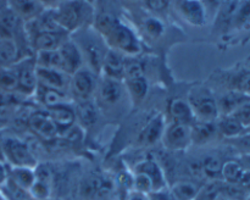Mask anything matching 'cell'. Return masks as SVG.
Instances as JSON below:
<instances>
[{"mask_svg": "<svg viewBox=\"0 0 250 200\" xmlns=\"http://www.w3.org/2000/svg\"><path fill=\"white\" fill-rule=\"evenodd\" d=\"M188 102L198 121H217L220 117L217 99L207 87L193 88L188 95Z\"/></svg>", "mask_w": 250, "mask_h": 200, "instance_id": "5b68a950", "label": "cell"}, {"mask_svg": "<svg viewBox=\"0 0 250 200\" xmlns=\"http://www.w3.org/2000/svg\"><path fill=\"white\" fill-rule=\"evenodd\" d=\"M134 172L143 173V175L148 176V177L150 178L151 183H153L154 192L164 190L167 187L164 170L155 160H153V159H146V160H143L141 161V162L137 163V165L134 166Z\"/></svg>", "mask_w": 250, "mask_h": 200, "instance_id": "603a6c76", "label": "cell"}, {"mask_svg": "<svg viewBox=\"0 0 250 200\" xmlns=\"http://www.w3.org/2000/svg\"><path fill=\"white\" fill-rule=\"evenodd\" d=\"M168 115L171 117V121L177 122V123L192 126L195 121L194 114L188 100L180 99V98L171 100L168 105Z\"/></svg>", "mask_w": 250, "mask_h": 200, "instance_id": "d4e9b609", "label": "cell"}, {"mask_svg": "<svg viewBox=\"0 0 250 200\" xmlns=\"http://www.w3.org/2000/svg\"><path fill=\"white\" fill-rule=\"evenodd\" d=\"M172 0H143V4L149 11L151 12H164L170 7Z\"/></svg>", "mask_w": 250, "mask_h": 200, "instance_id": "b9f144b4", "label": "cell"}, {"mask_svg": "<svg viewBox=\"0 0 250 200\" xmlns=\"http://www.w3.org/2000/svg\"><path fill=\"white\" fill-rule=\"evenodd\" d=\"M148 200H172V195H171V193H167V190L164 189L149 194Z\"/></svg>", "mask_w": 250, "mask_h": 200, "instance_id": "ee69618b", "label": "cell"}, {"mask_svg": "<svg viewBox=\"0 0 250 200\" xmlns=\"http://www.w3.org/2000/svg\"><path fill=\"white\" fill-rule=\"evenodd\" d=\"M28 126L31 127L34 133L38 134L42 138L53 139L59 136L58 128H56L55 123H54L46 110L31 114L28 119Z\"/></svg>", "mask_w": 250, "mask_h": 200, "instance_id": "44dd1931", "label": "cell"}, {"mask_svg": "<svg viewBox=\"0 0 250 200\" xmlns=\"http://www.w3.org/2000/svg\"><path fill=\"white\" fill-rule=\"evenodd\" d=\"M21 20L15 16L11 11L5 10L0 15V39H15V32L17 31Z\"/></svg>", "mask_w": 250, "mask_h": 200, "instance_id": "836d02e7", "label": "cell"}, {"mask_svg": "<svg viewBox=\"0 0 250 200\" xmlns=\"http://www.w3.org/2000/svg\"><path fill=\"white\" fill-rule=\"evenodd\" d=\"M190 133H192V144L194 145H207L211 143L219 136V128H217L216 121H198L195 120L194 123L190 126Z\"/></svg>", "mask_w": 250, "mask_h": 200, "instance_id": "cb8c5ba5", "label": "cell"}, {"mask_svg": "<svg viewBox=\"0 0 250 200\" xmlns=\"http://www.w3.org/2000/svg\"><path fill=\"white\" fill-rule=\"evenodd\" d=\"M19 44L15 39H0V67L11 66L20 60Z\"/></svg>", "mask_w": 250, "mask_h": 200, "instance_id": "f1b7e54d", "label": "cell"}, {"mask_svg": "<svg viewBox=\"0 0 250 200\" xmlns=\"http://www.w3.org/2000/svg\"><path fill=\"white\" fill-rule=\"evenodd\" d=\"M216 200H232V199H229V198H225V197H222V195H221V197L217 198Z\"/></svg>", "mask_w": 250, "mask_h": 200, "instance_id": "816d5d0a", "label": "cell"}, {"mask_svg": "<svg viewBox=\"0 0 250 200\" xmlns=\"http://www.w3.org/2000/svg\"><path fill=\"white\" fill-rule=\"evenodd\" d=\"M6 9L22 22H29L45 11L39 0H6Z\"/></svg>", "mask_w": 250, "mask_h": 200, "instance_id": "ac0fdd59", "label": "cell"}, {"mask_svg": "<svg viewBox=\"0 0 250 200\" xmlns=\"http://www.w3.org/2000/svg\"><path fill=\"white\" fill-rule=\"evenodd\" d=\"M221 188L222 180H209L205 184L200 185L198 194L194 200H216L217 198L221 197Z\"/></svg>", "mask_w": 250, "mask_h": 200, "instance_id": "d590c367", "label": "cell"}, {"mask_svg": "<svg viewBox=\"0 0 250 200\" xmlns=\"http://www.w3.org/2000/svg\"><path fill=\"white\" fill-rule=\"evenodd\" d=\"M112 189V182L103 175L88 176L81 184V195L87 200H98L106 197Z\"/></svg>", "mask_w": 250, "mask_h": 200, "instance_id": "4fadbf2b", "label": "cell"}, {"mask_svg": "<svg viewBox=\"0 0 250 200\" xmlns=\"http://www.w3.org/2000/svg\"><path fill=\"white\" fill-rule=\"evenodd\" d=\"M232 116H233L234 119L238 120V121L243 124V127L246 128L247 132V128L250 126V101L247 102V104L243 105L242 107H239L236 112L232 114Z\"/></svg>", "mask_w": 250, "mask_h": 200, "instance_id": "7bdbcfd3", "label": "cell"}, {"mask_svg": "<svg viewBox=\"0 0 250 200\" xmlns=\"http://www.w3.org/2000/svg\"><path fill=\"white\" fill-rule=\"evenodd\" d=\"M177 11L190 26L202 27L207 23V7L203 0H177Z\"/></svg>", "mask_w": 250, "mask_h": 200, "instance_id": "5bb4252c", "label": "cell"}, {"mask_svg": "<svg viewBox=\"0 0 250 200\" xmlns=\"http://www.w3.org/2000/svg\"><path fill=\"white\" fill-rule=\"evenodd\" d=\"M246 170L238 160H229L224 162L221 171V180L231 184H239L243 178Z\"/></svg>", "mask_w": 250, "mask_h": 200, "instance_id": "1f68e13d", "label": "cell"}, {"mask_svg": "<svg viewBox=\"0 0 250 200\" xmlns=\"http://www.w3.org/2000/svg\"><path fill=\"white\" fill-rule=\"evenodd\" d=\"M239 163L243 166L246 171H250V154H242L241 158L238 159Z\"/></svg>", "mask_w": 250, "mask_h": 200, "instance_id": "c3c4849f", "label": "cell"}, {"mask_svg": "<svg viewBox=\"0 0 250 200\" xmlns=\"http://www.w3.org/2000/svg\"><path fill=\"white\" fill-rule=\"evenodd\" d=\"M200 185L190 180H181L175 183L171 188V195L176 200H194Z\"/></svg>", "mask_w": 250, "mask_h": 200, "instance_id": "d6a6232c", "label": "cell"}, {"mask_svg": "<svg viewBox=\"0 0 250 200\" xmlns=\"http://www.w3.org/2000/svg\"><path fill=\"white\" fill-rule=\"evenodd\" d=\"M76 114V123L82 126L83 128H89L95 122L98 121V106L93 102V100H83L77 101L75 105Z\"/></svg>", "mask_w": 250, "mask_h": 200, "instance_id": "484cf974", "label": "cell"}, {"mask_svg": "<svg viewBox=\"0 0 250 200\" xmlns=\"http://www.w3.org/2000/svg\"><path fill=\"white\" fill-rule=\"evenodd\" d=\"M36 73L38 84H43L46 85V87L68 92L71 76L63 72V71L59 70V68L39 67V66H37Z\"/></svg>", "mask_w": 250, "mask_h": 200, "instance_id": "d6986e66", "label": "cell"}, {"mask_svg": "<svg viewBox=\"0 0 250 200\" xmlns=\"http://www.w3.org/2000/svg\"><path fill=\"white\" fill-rule=\"evenodd\" d=\"M216 123L217 128H219V133L227 139L237 138V137L246 133V128L243 127V124L238 120L234 119L232 115H229V116H220Z\"/></svg>", "mask_w": 250, "mask_h": 200, "instance_id": "4316f807", "label": "cell"}, {"mask_svg": "<svg viewBox=\"0 0 250 200\" xmlns=\"http://www.w3.org/2000/svg\"><path fill=\"white\" fill-rule=\"evenodd\" d=\"M247 132H250V126L248 127V128H247Z\"/></svg>", "mask_w": 250, "mask_h": 200, "instance_id": "f5cc1de1", "label": "cell"}, {"mask_svg": "<svg viewBox=\"0 0 250 200\" xmlns=\"http://www.w3.org/2000/svg\"><path fill=\"white\" fill-rule=\"evenodd\" d=\"M222 165H224V162L217 156L214 155L205 156L203 160L199 161L202 176H204V177H207L210 180H221Z\"/></svg>", "mask_w": 250, "mask_h": 200, "instance_id": "f546056e", "label": "cell"}, {"mask_svg": "<svg viewBox=\"0 0 250 200\" xmlns=\"http://www.w3.org/2000/svg\"><path fill=\"white\" fill-rule=\"evenodd\" d=\"M217 99V106H219L220 116H229L236 112L239 107L246 105L250 101V95L246 94L239 90L231 89L229 92L224 93Z\"/></svg>", "mask_w": 250, "mask_h": 200, "instance_id": "7402d4cb", "label": "cell"}, {"mask_svg": "<svg viewBox=\"0 0 250 200\" xmlns=\"http://www.w3.org/2000/svg\"><path fill=\"white\" fill-rule=\"evenodd\" d=\"M133 188H134V192L141 193V194H144V195H149L154 192V187L150 178H149L148 176L143 175V173L134 172Z\"/></svg>", "mask_w": 250, "mask_h": 200, "instance_id": "74e56055", "label": "cell"}, {"mask_svg": "<svg viewBox=\"0 0 250 200\" xmlns=\"http://www.w3.org/2000/svg\"><path fill=\"white\" fill-rule=\"evenodd\" d=\"M14 67L17 73V95L22 97H33L34 92L38 85L36 73V60L34 56H26L20 59L14 63Z\"/></svg>", "mask_w": 250, "mask_h": 200, "instance_id": "ba28073f", "label": "cell"}, {"mask_svg": "<svg viewBox=\"0 0 250 200\" xmlns=\"http://www.w3.org/2000/svg\"><path fill=\"white\" fill-rule=\"evenodd\" d=\"M239 184H241L242 187L246 189V192L250 195V171H246V173H244L243 178H242Z\"/></svg>", "mask_w": 250, "mask_h": 200, "instance_id": "7dc6e473", "label": "cell"}, {"mask_svg": "<svg viewBox=\"0 0 250 200\" xmlns=\"http://www.w3.org/2000/svg\"><path fill=\"white\" fill-rule=\"evenodd\" d=\"M51 192H53L51 183L36 180L33 184H32V187L29 188L28 194L29 198H32L33 200H48L50 199Z\"/></svg>", "mask_w": 250, "mask_h": 200, "instance_id": "8d00e7d4", "label": "cell"}, {"mask_svg": "<svg viewBox=\"0 0 250 200\" xmlns=\"http://www.w3.org/2000/svg\"><path fill=\"white\" fill-rule=\"evenodd\" d=\"M232 89L250 95V71H244L237 76V80H234V87Z\"/></svg>", "mask_w": 250, "mask_h": 200, "instance_id": "60d3db41", "label": "cell"}, {"mask_svg": "<svg viewBox=\"0 0 250 200\" xmlns=\"http://www.w3.org/2000/svg\"><path fill=\"white\" fill-rule=\"evenodd\" d=\"M56 23L68 34L92 27L95 9L89 0H62L51 10Z\"/></svg>", "mask_w": 250, "mask_h": 200, "instance_id": "7a4b0ae2", "label": "cell"}, {"mask_svg": "<svg viewBox=\"0 0 250 200\" xmlns=\"http://www.w3.org/2000/svg\"><path fill=\"white\" fill-rule=\"evenodd\" d=\"M7 177H9V170L5 166L4 161L0 160V189L7 180Z\"/></svg>", "mask_w": 250, "mask_h": 200, "instance_id": "f6af8a7d", "label": "cell"}, {"mask_svg": "<svg viewBox=\"0 0 250 200\" xmlns=\"http://www.w3.org/2000/svg\"><path fill=\"white\" fill-rule=\"evenodd\" d=\"M58 50L61 59V70L67 75H73L76 71H78L85 65L84 58H83L80 46L71 37L61 44Z\"/></svg>", "mask_w": 250, "mask_h": 200, "instance_id": "8fae6325", "label": "cell"}, {"mask_svg": "<svg viewBox=\"0 0 250 200\" xmlns=\"http://www.w3.org/2000/svg\"><path fill=\"white\" fill-rule=\"evenodd\" d=\"M124 84L134 102L143 101L148 95L149 83L144 75L143 66L139 61L134 60V58L126 59Z\"/></svg>", "mask_w": 250, "mask_h": 200, "instance_id": "8992f818", "label": "cell"}, {"mask_svg": "<svg viewBox=\"0 0 250 200\" xmlns=\"http://www.w3.org/2000/svg\"><path fill=\"white\" fill-rule=\"evenodd\" d=\"M48 200H50V199H48Z\"/></svg>", "mask_w": 250, "mask_h": 200, "instance_id": "11a10c76", "label": "cell"}, {"mask_svg": "<svg viewBox=\"0 0 250 200\" xmlns=\"http://www.w3.org/2000/svg\"><path fill=\"white\" fill-rule=\"evenodd\" d=\"M34 60H36V65L39 66V67L59 68V70H61V59L58 49L56 50L38 51L34 55Z\"/></svg>", "mask_w": 250, "mask_h": 200, "instance_id": "e575fe53", "label": "cell"}, {"mask_svg": "<svg viewBox=\"0 0 250 200\" xmlns=\"http://www.w3.org/2000/svg\"><path fill=\"white\" fill-rule=\"evenodd\" d=\"M29 46L36 53L44 50H56L61 44L70 38V34L62 28L46 29V31H37L32 33H26Z\"/></svg>", "mask_w": 250, "mask_h": 200, "instance_id": "9c48e42d", "label": "cell"}, {"mask_svg": "<svg viewBox=\"0 0 250 200\" xmlns=\"http://www.w3.org/2000/svg\"><path fill=\"white\" fill-rule=\"evenodd\" d=\"M0 200H7V199H6V197H5V195L2 194L1 190H0Z\"/></svg>", "mask_w": 250, "mask_h": 200, "instance_id": "f907efd6", "label": "cell"}, {"mask_svg": "<svg viewBox=\"0 0 250 200\" xmlns=\"http://www.w3.org/2000/svg\"><path fill=\"white\" fill-rule=\"evenodd\" d=\"M46 111H48V114L50 115L51 120H53L54 123H55L56 128H58V132H59V136L68 134L71 132V129L75 127L76 124L75 106L71 105V102L56 105V106L48 109Z\"/></svg>", "mask_w": 250, "mask_h": 200, "instance_id": "9a60e30c", "label": "cell"}, {"mask_svg": "<svg viewBox=\"0 0 250 200\" xmlns=\"http://www.w3.org/2000/svg\"><path fill=\"white\" fill-rule=\"evenodd\" d=\"M93 27L103 37L107 48L114 49L127 58H134L142 51L139 39L133 29L117 17L110 14L95 16Z\"/></svg>", "mask_w": 250, "mask_h": 200, "instance_id": "6da1fadb", "label": "cell"}, {"mask_svg": "<svg viewBox=\"0 0 250 200\" xmlns=\"http://www.w3.org/2000/svg\"><path fill=\"white\" fill-rule=\"evenodd\" d=\"M98 76L99 75H97L85 65L71 75L70 87H68L71 98H73L76 101L92 99L97 92L98 82H99Z\"/></svg>", "mask_w": 250, "mask_h": 200, "instance_id": "52a82bcc", "label": "cell"}, {"mask_svg": "<svg viewBox=\"0 0 250 200\" xmlns=\"http://www.w3.org/2000/svg\"><path fill=\"white\" fill-rule=\"evenodd\" d=\"M129 1H138V0H129Z\"/></svg>", "mask_w": 250, "mask_h": 200, "instance_id": "db71d44e", "label": "cell"}, {"mask_svg": "<svg viewBox=\"0 0 250 200\" xmlns=\"http://www.w3.org/2000/svg\"><path fill=\"white\" fill-rule=\"evenodd\" d=\"M1 154L4 161H6L11 167L23 166V167L34 168L38 165L37 158L32 153L31 148L24 140L15 136H5L0 140Z\"/></svg>", "mask_w": 250, "mask_h": 200, "instance_id": "277c9868", "label": "cell"}, {"mask_svg": "<svg viewBox=\"0 0 250 200\" xmlns=\"http://www.w3.org/2000/svg\"><path fill=\"white\" fill-rule=\"evenodd\" d=\"M9 178L15 184L28 192L29 188L36 180V172H34V168L32 167H23V166L11 167L10 166Z\"/></svg>", "mask_w": 250, "mask_h": 200, "instance_id": "83f0119b", "label": "cell"}, {"mask_svg": "<svg viewBox=\"0 0 250 200\" xmlns=\"http://www.w3.org/2000/svg\"><path fill=\"white\" fill-rule=\"evenodd\" d=\"M163 145L167 150L171 151H182L192 145V133H190V126L183 123L172 122L166 123L165 131H164Z\"/></svg>", "mask_w": 250, "mask_h": 200, "instance_id": "30bf717a", "label": "cell"}, {"mask_svg": "<svg viewBox=\"0 0 250 200\" xmlns=\"http://www.w3.org/2000/svg\"><path fill=\"white\" fill-rule=\"evenodd\" d=\"M125 89L126 88L122 80L100 76L95 93H98V100L100 104L104 106H114L122 99Z\"/></svg>", "mask_w": 250, "mask_h": 200, "instance_id": "7c38bea8", "label": "cell"}, {"mask_svg": "<svg viewBox=\"0 0 250 200\" xmlns=\"http://www.w3.org/2000/svg\"><path fill=\"white\" fill-rule=\"evenodd\" d=\"M81 32L83 33L81 38L77 41L75 39L73 40L77 43L82 51L85 66L94 71L97 75H100L103 60H104V56L109 48L105 44L103 37L95 31L93 26L81 29Z\"/></svg>", "mask_w": 250, "mask_h": 200, "instance_id": "3957f363", "label": "cell"}, {"mask_svg": "<svg viewBox=\"0 0 250 200\" xmlns=\"http://www.w3.org/2000/svg\"><path fill=\"white\" fill-rule=\"evenodd\" d=\"M144 28L146 33L153 38H160L165 32V26L158 17H148L144 21Z\"/></svg>", "mask_w": 250, "mask_h": 200, "instance_id": "f35d334b", "label": "cell"}, {"mask_svg": "<svg viewBox=\"0 0 250 200\" xmlns=\"http://www.w3.org/2000/svg\"><path fill=\"white\" fill-rule=\"evenodd\" d=\"M127 200H148V195L141 194V193L133 192Z\"/></svg>", "mask_w": 250, "mask_h": 200, "instance_id": "681fc988", "label": "cell"}, {"mask_svg": "<svg viewBox=\"0 0 250 200\" xmlns=\"http://www.w3.org/2000/svg\"><path fill=\"white\" fill-rule=\"evenodd\" d=\"M126 59L127 56H125L124 54L109 48L105 54L104 60H103L100 76L124 82L125 71H126Z\"/></svg>", "mask_w": 250, "mask_h": 200, "instance_id": "e0dca14e", "label": "cell"}, {"mask_svg": "<svg viewBox=\"0 0 250 200\" xmlns=\"http://www.w3.org/2000/svg\"><path fill=\"white\" fill-rule=\"evenodd\" d=\"M165 127L166 121L165 117L163 116V114L155 115V116H153L148 122H146V124L143 127L141 133L138 134L137 143L141 146L155 145L159 141H161L164 131H165Z\"/></svg>", "mask_w": 250, "mask_h": 200, "instance_id": "2e32d148", "label": "cell"}, {"mask_svg": "<svg viewBox=\"0 0 250 200\" xmlns=\"http://www.w3.org/2000/svg\"><path fill=\"white\" fill-rule=\"evenodd\" d=\"M17 73L14 65L0 67V94H16Z\"/></svg>", "mask_w": 250, "mask_h": 200, "instance_id": "4dcf8cb0", "label": "cell"}, {"mask_svg": "<svg viewBox=\"0 0 250 200\" xmlns=\"http://www.w3.org/2000/svg\"><path fill=\"white\" fill-rule=\"evenodd\" d=\"M33 97L39 105L45 107V110L56 106V105L71 102V95L68 92L46 87L43 84L37 85Z\"/></svg>", "mask_w": 250, "mask_h": 200, "instance_id": "ffe728a7", "label": "cell"}, {"mask_svg": "<svg viewBox=\"0 0 250 200\" xmlns=\"http://www.w3.org/2000/svg\"><path fill=\"white\" fill-rule=\"evenodd\" d=\"M229 140L231 145H233L242 154H250V132H246L242 136L233 139H229Z\"/></svg>", "mask_w": 250, "mask_h": 200, "instance_id": "ab89813d", "label": "cell"}, {"mask_svg": "<svg viewBox=\"0 0 250 200\" xmlns=\"http://www.w3.org/2000/svg\"><path fill=\"white\" fill-rule=\"evenodd\" d=\"M39 1H41V4L43 5L45 10H53L55 9L62 0H39Z\"/></svg>", "mask_w": 250, "mask_h": 200, "instance_id": "bcb514c9", "label": "cell"}]
</instances>
